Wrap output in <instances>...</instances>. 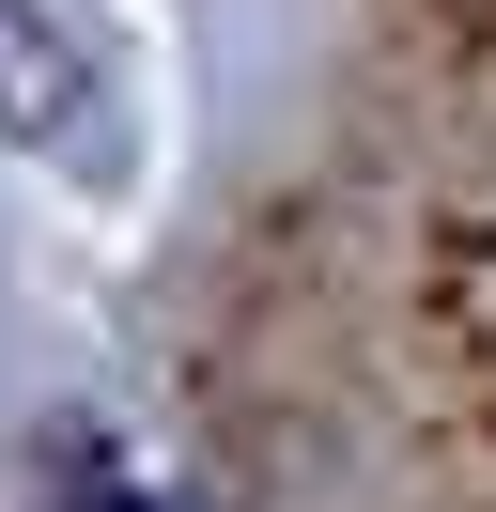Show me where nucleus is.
Instances as JSON below:
<instances>
[{"label": "nucleus", "instance_id": "f257e3e1", "mask_svg": "<svg viewBox=\"0 0 496 512\" xmlns=\"http://www.w3.org/2000/svg\"><path fill=\"white\" fill-rule=\"evenodd\" d=\"M78 109H93V78L0 0V125H16V140H78Z\"/></svg>", "mask_w": 496, "mask_h": 512}]
</instances>
